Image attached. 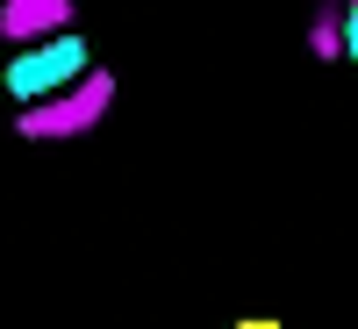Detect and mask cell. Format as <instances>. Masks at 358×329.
<instances>
[{"instance_id":"cell-1","label":"cell","mask_w":358,"mask_h":329,"mask_svg":"<svg viewBox=\"0 0 358 329\" xmlns=\"http://www.w3.org/2000/svg\"><path fill=\"white\" fill-rule=\"evenodd\" d=\"M86 36H43V43H29V50H15L8 57V72H0V86L22 101V108H36V101H57L65 86L86 72Z\"/></svg>"}]
</instances>
